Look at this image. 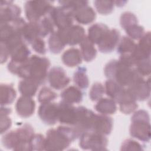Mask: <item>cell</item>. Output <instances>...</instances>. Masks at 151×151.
I'll return each instance as SVG.
<instances>
[{
    "instance_id": "cell-1",
    "label": "cell",
    "mask_w": 151,
    "mask_h": 151,
    "mask_svg": "<svg viewBox=\"0 0 151 151\" xmlns=\"http://www.w3.org/2000/svg\"><path fill=\"white\" fill-rule=\"evenodd\" d=\"M50 65V61L47 58L32 55L23 63L10 60L7 68L11 73L22 79H31L41 85L43 84L47 78Z\"/></svg>"
},
{
    "instance_id": "cell-2",
    "label": "cell",
    "mask_w": 151,
    "mask_h": 151,
    "mask_svg": "<svg viewBox=\"0 0 151 151\" xmlns=\"http://www.w3.org/2000/svg\"><path fill=\"white\" fill-rule=\"evenodd\" d=\"M79 137V133L72 126L63 124L57 129H50L46 133L45 150H65Z\"/></svg>"
},
{
    "instance_id": "cell-3",
    "label": "cell",
    "mask_w": 151,
    "mask_h": 151,
    "mask_svg": "<svg viewBox=\"0 0 151 151\" xmlns=\"http://www.w3.org/2000/svg\"><path fill=\"white\" fill-rule=\"evenodd\" d=\"M34 134L32 126L24 124L5 133L2 137V144L5 148L13 150H32L31 142Z\"/></svg>"
},
{
    "instance_id": "cell-4",
    "label": "cell",
    "mask_w": 151,
    "mask_h": 151,
    "mask_svg": "<svg viewBox=\"0 0 151 151\" xmlns=\"http://www.w3.org/2000/svg\"><path fill=\"white\" fill-rule=\"evenodd\" d=\"M104 73L108 79L114 80L122 86L127 87L142 77L134 67L127 65L118 60L109 61L104 67Z\"/></svg>"
},
{
    "instance_id": "cell-5",
    "label": "cell",
    "mask_w": 151,
    "mask_h": 151,
    "mask_svg": "<svg viewBox=\"0 0 151 151\" xmlns=\"http://www.w3.org/2000/svg\"><path fill=\"white\" fill-rule=\"evenodd\" d=\"M132 137L143 142H149L150 140V116L145 110H139L133 113L131 117L129 129Z\"/></svg>"
},
{
    "instance_id": "cell-6",
    "label": "cell",
    "mask_w": 151,
    "mask_h": 151,
    "mask_svg": "<svg viewBox=\"0 0 151 151\" xmlns=\"http://www.w3.org/2000/svg\"><path fill=\"white\" fill-rule=\"evenodd\" d=\"M53 6L47 1H28L25 3L24 11L29 22H36L47 15Z\"/></svg>"
},
{
    "instance_id": "cell-7",
    "label": "cell",
    "mask_w": 151,
    "mask_h": 151,
    "mask_svg": "<svg viewBox=\"0 0 151 151\" xmlns=\"http://www.w3.org/2000/svg\"><path fill=\"white\" fill-rule=\"evenodd\" d=\"M79 137V146L83 150H107L108 139L104 134L90 130L82 133Z\"/></svg>"
},
{
    "instance_id": "cell-8",
    "label": "cell",
    "mask_w": 151,
    "mask_h": 151,
    "mask_svg": "<svg viewBox=\"0 0 151 151\" xmlns=\"http://www.w3.org/2000/svg\"><path fill=\"white\" fill-rule=\"evenodd\" d=\"M65 45L74 46L81 42L85 37V30L80 25H74L57 30Z\"/></svg>"
},
{
    "instance_id": "cell-9",
    "label": "cell",
    "mask_w": 151,
    "mask_h": 151,
    "mask_svg": "<svg viewBox=\"0 0 151 151\" xmlns=\"http://www.w3.org/2000/svg\"><path fill=\"white\" fill-rule=\"evenodd\" d=\"M48 15L57 29L65 28L73 24V12L61 5L53 6Z\"/></svg>"
},
{
    "instance_id": "cell-10",
    "label": "cell",
    "mask_w": 151,
    "mask_h": 151,
    "mask_svg": "<svg viewBox=\"0 0 151 151\" xmlns=\"http://www.w3.org/2000/svg\"><path fill=\"white\" fill-rule=\"evenodd\" d=\"M77 114L76 123L73 126L80 135L91 130L93 120L96 113L84 106L77 107Z\"/></svg>"
},
{
    "instance_id": "cell-11",
    "label": "cell",
    "mask_w": 151,
    "mask_h": 151,
    "mask_svg": "<svg viewBox=\"0 0 151 151\" xmlns=\"http://www.w3.org/2000/svg\"><path fill=\"white\" fill-rule=\"evenodd\" d=\"M47 79L50 86L57 90L66 87L71 81L65 70L59 66H55L50 69L48 73Z\"/></svg>"
},
{
    "instance_id": "cell-12",
    "label": "cell",
    "mask_w": 151,
    "mask_h": 151,
    "mask_svg": "<svg viewBox=\"0 0 151 151\" xmlns=\"http://www.w3.org/2000/svg\"><path fill=\"white\" fill-rule=\"evenodd\" d=\"M38 114L41 121L47 125H54L58 122V103L50 102L41 103L38 107Z\"/></svg>"
},
{
    "instance_id": "cell-13",
    "label": "cell",
    "mask_w": 151,
    "mask_h": 151,
    "mask_svg": "<svg viewBox=\"0 0 151 151\" xmlns=\"http://www.w3.org/2000/svg\"><path fill=\"white\" fill-rule=\"evenodd\" d=\"M77 110L72 104L63 101L58 103V122L61 124L68 126H74L77 119Z\"/></svg>"
},
{
    "instance_id": "cell-14",
    "label": "cell",
    "mask_w": 151,
    "mask_h": 151,
    "mask_svg": "<svg viewBox=\"0 0 151 151\" xmlns=\"http://www.w3.org/2000/svg\"><path fill=\"white\" fill-rule=\"evenodd\" d=\"M127 90L136 101L146 100L150 94V79L146 80L142 77L128 87Z\"/></svg>"
},
{
    "instance_id": "cell-15",
    "label": "cell",
    "mask_w": 151,
    "mask_h": 151,
    "mask_svg": "<svg viewBox=\"0 0 151 151\" xmlns=\"http://www.w3.org/2000/svg\"><path fill=\"white\" fill-rule=\"evenodd\" d=\"M21 9L12 1H1L0 4V23L11 22L20 18Z\"/></svg>"
},
{
    "instance_id": "cell-16",
    "label": "cell",
    "mask_w": 151,
    "mask_h": 151,
    "mask_svg": "<svg viewBox=\"0 0 151 151\" xmlns=\"http://www.w3.org/2000/svg\"><path fill=\"white\" fill-rule=\"evenodd\" d=\"M139 40L134 51L130 54L134 61V64L138 61L150 58V32H145Z\"/></svg>"
},
{
    "instance_id": "cell-17",
    "label": "cell",
    "mask_w": 151,
    "mask_h": 151,
    "mask_svg": "<svg viewBox=\"0 0 151 151\" xmlns=\"http://www.w3.org/2000/svg\"><path fill=\"white\" fill-rule=\"evenodd\" d=\"M120 38V32L117 29H109L104 38L97 45L99 50L102 53L111 52L117 47Z\"/></svg>"
},
{
    "instance_id": "cell-18",
    "label": "cell",
    "mask_w": 151,
    "mask_h": 151,
    "mask_svg": "<svg viewBox=\"0 0 151 151\" xmlns=\"http://www.w3.org/2000/svg\"><path fill=\"white\" fill-rule=\"evenodd\" d=\"M113 126V120L107 115L96 114L94 117L91 131L105 136L111 133Z\"/></svg>"
},
{
    "instance_id": "cell-19",
    "label": "cell",
    "mask_w": 151,
    "mask_h": 151,
    "mask_svg": "<svg viewBox=\"0 0 151 151\" xmlns=\"http://www.w3.org/2000/svg\"><path fill=\"white\" fill-rule=\"evenodd\" d=\"M15 110L17 114L22 118L31 117L35 110V102L31 97L20 96L15 104Z\"/></svg>"
},
{
    "instance_id": "cell-20",
    "label": "cell",
    "mask_w": 151,
    "mask_h": 151,
    "mask_svg": "<svg viewBox=\"0 0 151 151\" xmlns=\"http://www.w3.org/2000/svg\"><path fill=\"white\" fill-rule=\"evenodd\" d=\"M73 18L78 23L88 25L92 23L96 19V14L92 7L88 5L80 7L73 12Z\"/></svg>"
},
{
    "instance_id": "cell-21",
    "label": "cell",
    "mask_w": 151,
    "mask_h": 151,
    "mask_svg": "<svg viewBox=\"0 0 151 151\" xmlns=\"http://www.w3.org/2000/svg\"><path fill=\"white\" fill-rule=\"evenodd\" d=\"M136 101L127 88H125L117 103L119 104V109L122 113L125 114H130L134 113L137 109L138 104Z\"/></svg>"
},
{
    "instance_id": "cell-22",
    "label": "cell",
    "mask_w": 151,
    "mask_h": 151,
    "mask_svg": "<svg viewBox=\"0 0 151 151\" xmlns=\"http://www.w3.org/2000/svg\"><path fill=\"white\" fill-rule=\"evenodd\" d=\"M9 52L11 60L18 63H23L27 61L31 54V51L25 41L13 47L9 50Z\"/></svg>"
},
{
    "instance_id": "cell-23",
    "label": "cell",
    "mask_w": 151,
    "mask_h": 151,
    "mask_svg": "<svg viewBox=\"0 0 151 151\" xmlns=\"http://www.w3.org/2000/svg\"><path fill=\"white\" fill-rule=\"evenodd\" d=\"M60 96L62 101L74 104L81 102L83 98V93L77 86H70L62 91Z\"/></svg>"
},
{
    "instance_id": "cell-24",
    "label": "cell",
    "mask_w": 151,
    "mask_h": 151,
    "mask_svg": "<svg viewBox=\"0 0 151 151\" xmlns=\"http://www.w3.org/2000/svg\"><path fill=\"white\" fill-rule=\"evenodd\" d=\"M83 57L79 49L74 47L65 51L61 56V60L64 65L69 67H74L80 65Z\"/></svg>"
},
{
    "instance_id": "cell-25",
    "label": "cell",
    "mask_w": 151,
    "mask_h": 151,
    "mask_svg": "<svg viewBox=\"0 0 151 151\" xmlns=\"http://www.w3.org/2000/svg\"><path fill=\"white\" fill-rule=\"evenodd\" d=\"M109 30V28L106 24L96 23L88 28L87 36L94 44L98 45Z\"/></svg>"
},
{
    "instance_id": "cell-26",
    "label": "cell",
    "mask_w": 151,
    "mask_h": 151,
    "mask_svg": "<svg viewBox=\"0 0 151 151\" xmlns=\"http://www.w3.org/2000/svg\"><path fill=\"white\" fill-rule=\"evenodd\" d=\"M105 93L110 99H113L116 103L123 94L125 88L116 80L107 79L104 85Z\"/></svg>"
},
{
    "instance_id": "cell-27",
    "label": "cell",
    "mask_w": 151,
    "mask_h": 151,
    "mask_svg": "<svg viewBox=\"0 0 151 151\" xmlns=\"http://www.w3.org/2000/svg\"><path fill=\"white\" fill-rule=\"evenodd\" d=\"M95 110L101 114L110 115L114 114L117 110L116 102L109 97H102L94 106Z\"/></svg>"
},
{
    "instance_id": "cell-28",
    "label": "cell",
    "mask_w": 151,
    "mask_h": 151,
    "mask_svg": "<svg viewBox=\"0 0 151 151\" xmlns=\"http://www.w3.org/2000/svg\"><path fill=\"white\" fill-rule=\"evenodd\" d=\"M79 44L83 60L86 62L93 61L97 55V50L94 44L89 40L87 35L85 36Z\"/></svg>"
},
{
    "instance_id": "cell-29",
    "label": "cell",
    "mask_w": 151,
    "mask_h": 151,
    "mask_svg": "<svg viewBox=\"0 0 151 151\" xmlns=\"http://www.w3.org/2000/svg\"><path fill=\"white\" fill-rule=\"evenodd\" d=\"M0 96L1 106H5L12 104L14 101L17 93L12 84L4 83L1 84Z\"/></svg>"
},
{
    "instance_id": "cell-30",
    "label": "cell",
    "mask_w": 151,
    "mask_h": 151,
    "mask_svg": "<svg viewBox=\"0 0 151 151\" xmlns=\"http://www.w3.org/2000/svg\"><path fill=\"white\" fill-rule=\"evenodd\" d=\"M40 84L28 78H24L18 83V90L22 96L27 97H34L37 91Z\"/></svg>"
},
{
    "instance_id": "cell-31",
    "label": "cell",
    "mask_w": 151,
    "mask_h": 151,
    "mask_svg": "<svg viewBox=\"0 0 151 151\" xmlns=\"http://www.w3.org/2000/svg\"><path fill=\"white\" fill-rule=\"evenodd\" d=\"M22 35L24 41L30 44L34 40L40 37V30L37 22H27L23 28Z\"/></svg>"
},
{
    "instance_id": "cell-32",
    "label": "cell",
    "mask_w": 151,
    "mask_h": 151,
    "mask_svg": "<svg viewBox=\"0 0 151 151\" xmlns=\"http://www.w3.org/2000/svg\"><path fill=\"white\" fill-rule=\"evenodd\" d=\"M73 81L80 89H86L89 86V79L87 69L84 67H78L73 74Z\"/></svg>"
},
{
    "instance_id": "cell-33",
    "label": "cell",
    "mask_w": 151,
    "mask_h": 151,
    "mask_svg": "<svg viewBox=\"0 0 151 151\" xmlns=\"http://www.w3.org/2000/svg\"><path fill=\"white\" fill-rule=\"evenodd\" d=\"M48 45L51 52L57 54L60 53L63 51L65 44L63 41L57 31H54L49 37Z\"/></svg>"
},
{
    "instance_id": "cell-34",
    "label": "cell",
    "mask_w": 151,
    "mask_h": 151,
    "mask_svg": "<svg viewBox=\"0 0 151 151\" xmlns=\"http://www.w3.org/2000/svg\"><path fill=\"white\" fill-rule=\"evenodd\" d=\"M136 44L133 40L127 36H123L120 38L117 46V52L120 55L131 54L136 47Z\"/></svg>"
},
{
    "instance_id": "cell-35",
    "label": "cell",
    "mask_w": 151,
    "mask_h": 151,
    "mask_svg": "<svg viewBox=\"0 0 151 151\" xmlns=\"http://www.w3.org/2000/svg\"><path fill=\"white\" fill-rule=\"evenodd\" d=\"M37 22L38 23L41 38H44L54 31L55 27L48 14Z\"/></svg>"
},
{
    "instance_id": "cell-36",
    "label": "cell",
    "mask_w": 151,
    "mask_h": 151,
    "mask_svg": "<svg viewBox=\"0 0 151 151\" xmlns=\"http://www.w3.org/2000/svg\"><path fill=\"white\" fill-rule=\"evenodd\" d=\"M12 110L10 108L1 106L0 110L1 134L5 133L11 126L12 120L9 117Z\"/></svg>"
},
{
    "instance_id": "cell-37",
    "label": "cell",
    "mask_w": 151,
    "mask_h": 151,
    "mask_svg": "<svg viewBox=\"0 0 151 151\" xmlns=\"http://www.w3.org/2000/svg\"><path fill=\"white\" fill-rule=\"evenodd\" d=\"M57 97V93L48 87L44 86L41 88L38 94V101L39 103H47L54 101Z\"/></svg>"
},
{
    "instance_id": "cell-38",
    "label": "cell",
    "mask_w": 151,
    "mask_h": 151,
    "mask_svg": "<svg viewBox=\"0 0 151 151\" xmlns=\"http://www.w3.org/2000/svg\"><path fill=\"white\" fill-rule=\"evenodd\" d=\"M94 6L97 11L101 15L111 14L114 9V1H94Z\"/></svg>"
},
{
    "instance_id": "cell-39",
    "label": "cell",
    "mask_w": 151,
    "mask_h": 151,
    "mask_svg": "<svg viewBox=\"0 0 151 151\" xmlns=\"http://www.w3.org/2000/svg\"><path fill=\"white\" fill-rule=\"evenodd\" d=\"M105 93V89L104 85L100 83H94L89 91V97L91 101H97L101 99Z\"/></svg>"
},
{
    "instance_id": "cell-40",
    "label": "cell",
    "mask_w": 151,
    "mask_h": 151,
    "mask_svg": "<svg viewBox=\"0 0 151 151\" xmlns=\"http://www.w3.org/2000/svg\"><path fill=\"white\" fill-rule=\"evenodd\" d=\"M120 24L121 27L124 29L138 24L137 17L132 12L126 11L122 14L120 18Z\"/></svg>"
},
{
    "instance_id": "cell-41",
    "label": "cell",
    "mask_w": 151,
    "mask_h": 151,
    "mask_svg": "<svg viewBox=\"0 0 151 151\" xmlns=\"http://www.w3.org/2000/svg\"><path fill=\"white\" fill-rule=\"evenodd\" d=\"M127 37L132 40H139L145 34V29L143 27L137 24L133 25L124 29Z\"/></svg>"
},
{
    "instance_id": "cell-42",
    "label": "cell",
    "mask_w": 151,
    "mask_h": 151,
    "mask_svg": "<svg viewBox=\"0 0 151 151\" xmlns=\"http://www.w3.org/2000/svg\"><path fill=\"white\" fill-rule=\"evenodd\" d=\"M134 68L142 77L149 76L150 74V58L140 60L136 62Z\"/></svg>"
},
{
    "instance_id": "cell-43",
    "label": "cell",
    "mask_w": 151,
    "mask_h": 151,
    "mask_svg": "<svg viewBox=\"0 0 151 151\" xmlns=\"http://www.w3.org/2000/svg\"><path fill=\"white\" fill-rule=\"evenodd\" d=\"M58 3L61 6L69 9L72 12L77 9L88 4L87 1H60Z\"/></svg>"
},
{
    "instance_id": "cell-44",
    "label": "cell",
    "mask_w": 151,
    "mask_h": 151,
    "mask_svg": "<svg viewBox=\"0 0 151 151\" xmlns=\"http://www.w3.org/2000/svg\"><path fill=\"white\" fill-rule=\"evenodd\" d=\"M121 150H143V146L139 142L128 139L123 141L121 145Z\"/></svg>"
},
{
    "instance_id": "cell-45",
    "label": "cell",
    "mask_w": 151,
    "mask_h": 151,
    "mask_svg": "<svg viewBox=\"0 0 151 151\" xmlns=\"http://www.w3.org/2000/svg\"><path fill=\"white\" fill-rule=\"evenodd\" d=\"M31 144L32 150H45V137L41 134H35Z\"/></svg>"
},
{
    "instance_id": "cell-46",
    "label": "cell",
    "mask_w": 151,
    "mask_h": 151,
    "mask_svg": "<svg viewBox=\"0 0 151 151\" xmlns=\"http://www.w3.org/2000/svg\"><path fill=\"white\" fill-rule=\"evenodd\" d=\"M31 45L33 50L40 55H44L47 52L45 43L42 38L38 37L36 38Z\"/></svg>"
},
{
    "instance_id": "cell-47",
    "label": "cell",
    "mask_w": 151,
    "mask_h": 151,
    "mask_svg": "<svg viewBox=\"0 0 151 151\" xmlns=\"http://www.w3.org/2000/svg\"><path fill=\"white\" fill-rule=\"evenodd\" d=\"M1 63L4 64L10 57L9 52L6 46L1 42Z\"/></svg>"
},
{
    "instance_id": "cell-48",
    "label": "cell",
    "mask_w": 151,
    "mask_h": 151,
    "mask_svg": "<svg viewBox=\"0 0 151 151\" xmlns=\"http://www.w3.org/2000/svg\"><path fill=\"white\" fill-rule=\"evenodd\" d=\"M127 2V1H114V5L118 6H123L124 5V4Z\"/></svg>"
}]
</instances>
